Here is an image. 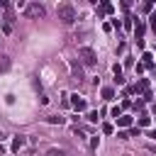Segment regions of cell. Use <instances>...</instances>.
<instances>
[{
	"mask_svg": "<svg viewBox=\"0 0 156 156\" xmlns=\"http://www.w3.org/2000/svg\"><path fill=\"white\" fill-rule=\"evenodd\" d=\"M88 119H90V122H98L100 117H98V112H95V110H90V112H88Z\"/></svg>",
	"mask_w": 156,
	"mask_h": 156,
	"instance_id": "cell-20",
	"label": "cell"
},
{
	"mask_svg": "<svg viewBox=\"0 0 156 156\" xmlns=\"http://www.w3.org/2000/svg\"><path fill=\"white\" fill-rule=\"evenodd\" d=\"M56 15H58V20H61L63 24H73V22H76V7H73V2H71V0L58 2Z\"/></svg>",
	"mask_w": 156,
	"mask_h": 156,
	"instance_id": "cell-1",
	"label": "cell"
},
{
	"mask_svg": "<svg viewBox=\"0 0 156 156\" xmlns=\"http://www.w3.org/2000/svg\"><path fill=\"white\" fill-rule=\"evenodd\" d=\"M73 134H76V136H78V139H85V134H83V132H80V129H78V127H76V129H73Z\"/></svg>",
	"mask_w": 156,
	"mask_h": 156,
	"instance_id": "cell-23",
	"label": "cell"
},
{
	"mask_svg": "<svg viewBox=\"0 0 156 156\" xmlns=\"http://www.w3.org/2000/svg\"><path fill=\"white\" fill-rule=\"evenodd\" d=\"M78 58H80V63L88 66V68H93V66L98 63V56H95V51H93L90 46H80V49H78Z\"/></svg>",
	"mask_w": 156,
	"mask_h": 156,
	"instance_id": "cell-2",
	"label": "cell"
},
{
	"mask_svg": "<svg viewBox=\"0 0 156 156\" xmlns=\"http://www.w3.org/2000/svg\"><path fill=\"white\" fill-rule=\"evenodd\" d=\"M154 2H156V0H144V10H146V12H149V10H151V7H154Z\"/></svg>",
	"mask_w": 156,
	"mask_h": 156,
	"instance_id": "cell-21",
	"label": "cell"
},
{
	"mask_svg": "<svg viewBox=\"0 0 156 156\" xmlns=\"http://www.w3.org/2000/svg\"><path fill=\"white\" fill-rule=\"evenodd\" d=\"M98 144H100V141H98V136H93V139H90V149H98Z\"/></svg>",
	"mask_w": 156,
	"mask_h": 156,
	"instance_id": "cell-24",
	"label": "cell"
},
{
	"mask_svg": "<svg viewBox=\"0 0 156 156\" xmlns=\"http://www.w3.org/2000/svg\"><path fill=\"white\" fill-rule=\"evenodd\" d=\"M102 132H105V134H112V132H115V127H112L110 122H105V124H102Z\"/></svg>",
	"mask_w": 156,
	"mask_h": 156,
	"instance_id": "cell-19",
	"label": "cell"
},
{
	"mask_svg": "<svg viewBox=\"0 0 156 156\" xmlns=\"http://www.w3.org/2000/svg\"><path fill=\"white\" fill-rule=\"evenodd\" d=\"M71 107H73L76 112H83V110H85L88 105H85V100H83V98H80V95L76 93V95H71Z\"/></svg>",
	"mask_w": 156,
	"mask_h": 156,
	"instance_id": "cell-5",
	"label": "cell"
},
{
	"mask_svg": "<svg viewBox=\"0 0 156 156\" xmlns=\"http://www.w3.org/2000/svg\"><path fill=\"white\" fill-rule=\"evenodd\" d=\"M132 27H134V24H132V17H127V20H124V29H132Z\"/></svg>",
	"mask_w": 156,
	"mask_h": 156,
	"instance_id": "cell-22",
	"label": "cell"
},
{
	"mask_svg": "<svg viewBox=\"0 0 156 156\" xmlns=\"http://www.w3.org/2000/svg\"><path fill=\"white\" fill-rule=\"evenodd\" d=\"M117 124L119 127H132V117L129 115H122V117H117Z\"/></svg>",
	"mask_w": 156,
	"mask_h": 156,
	"instance_id": "cell-12",
	"label": "cell"
},
{
	"mask_svg": "<svg viewBox=\"0 0 156 156\" xmlns=\"http://www.w3.org/2000/svg\"><path fill=\"white\" fill-rule=\"evenodd\" d=\"M151 112H154V117H156V105H154V107H151Z\"/></svg>",
	"mask_w": 156,
	"mask_h": 156,
	"instance_id": "cell-29",
	"label": "cell"
},
{
	"mask_svg": "<svg viewBox=\"0 0 156 156\" xmlns=\"http://www.w3.org/2000/svg\"><path fill=\"white\" fill-rule=\"evenodd\" d=\"M46 122H49V124H66V117H61V115H49Z\"/></svg>",
	"mask_w": 156,
	"mask_h": 156,
	"instance_id": "cell-8",
	"label": "cell"
},
{
	"mask_svg": "<svg viewBox=\"0 0 156 156\" xmlns=\"http://www.w3.org/2000/svg\"><path fill=\"white\" fill-rule=\"evenodd\" d=\"M22 12H24V17H29V20H39V17H44V7H41L39 2H27Z\"/></svg>",
	"mask_w": 156,
	"mask_h": 156,
	"instance_id": "cell-3",
	"label": "cell"
},
{
	"mask_svg": "<svg viewBox=\"0 0 156 156\" xmlns=\"http://www.w3.org/2000/svg\"><path fill=\"white\" fill-rule=\"evenodd\" d=\"M10 68V58L7 56H0V71H7Z\"/></svg>",
	"mask_w": 156,
	"mask_h": 156,
	"instance_id": "cell-15",
	"label": "cell"
},
{
	"mask_svg": "<svg viewBox=\"0 0 156 156\" xmlns=\"http://www.w3.org/2000/svg\"><path fill=\"white\" fill-rule=\"evenodd\" d=\"M102 98L105 100H115V90L112 88H102Z\"/></svg>",
	"mask_w": 156,
	"mask_h": 156,
	"instance_id": "cell-14",
	"label": "cell"
},
{
	"mask_svg": "<svg viewBox=\"0 0 156 156\" xmlns=\"http://www.w3.org/2000/svg\"><path fill=\"white\" fill-rule=\"evenodd\" d=\"M110 115H112L115 119H117V117H122V107H112V110H110Z\"/></svg>",
	"mask_w": 156,
	"mask_h": 156,
	"instance_id": "cell-18",
	"label": "cell"
},
{
	"mask_svg": "<svg viewBox=\"0 0 156 156\" xmlns=\"http://www.w3.org/2000/svg\"><path fill=\"white\" fill-rule=\"evenodd\" d=\"M129 93H136V95H149V80H146V78H139V80L129 88Z\"/></svg>",
	"mask_w": 156,
	"mask_h": 156,
	"instance_id": "cell-4",
	"label": "cell"
},
{
	"mask_svg": "<svg viewBox=\"0 0 156 156\" xmlns=\"http://www.w3.org/2000/svg\"><path fill=\"white\" fill-rule=\"evenodd\" d=\"M46 156H66V154H63V149H49Z\"/></svg>",
	"mask_w": 156,
	"mask_h": 156,
	"instance_id": "cell-17",
	"label": "cell"
},
{
	"mask_svg": "<svg viewBox=\"0 0 156 156\" xmlns=\"http://www.w3.org/2000/svg\"><path fill=\"white\" fill-rule=\"evenodd\" d=\"M122 7H124V10H129V7H132V0H122Z\"/></svg>",
	"mask_w": 156,
	"mask_h": 156,
	"instance_id": "cell-27",
	"label": "cell"
},
{
	"mask_svg": "<svg viewBox=\"0 0 156 156\" xmlns=\"http://www.w3.org/2000/svg\"><path fill=\"white\" fill-rule=\"evenodd\" d=\"M146 136H149V139H156V129H149V132H146Z\"/></svg>",
	"mask_w": 156,
	"mask_h": 156,
	"instance_id": "cell-26",
	"label": "cell"
},
{
	"mask_svg": "<svg viewBox=\"0 0 156 156\" xmlns=\"http://www.w3.org/2000/svg\"><path fill=\"white\" fill-rule=\"evenodd\" d=\"M71 68H73V76H76V80H83V71H80V66H78L76 61H71Z\"/></svg>",
	"mask_w": 156,
	"mask_h": 156,
	"instance_id": "cell-11",
	"label": "cell"
},
{
	"mask_svg": "<svg viewBox=\"0 0 156 156\" xmlns=\"http://www.w3.org/2000/svg\"><path fill=\"white\" fill-rule=\"evenodd\" d=\"M112 73H115V80H117V83H124V76H122V66H117V63H115V66H112Z\"/></svg>",
	"mask_w": 156,
	"mask_h": 156,
	"instance_id": "cell-9",
	"label": "cell"
},
{
	"mask_svg": "<svg viewBox=\"0 0 156 156\" xmlns=\"http://www.w3.org/2000/svg\"><path fill=\"white\" fill-rule=\"evenodd\" d=\"M141 58H144V66H146V68H151V66H154V54H151V51H144V56H141Z\"/></svg>",
	"mask_w": 156,
	"mask_h": 156,
	"instance_id": "cell-10",
	"label": "cell"
},
{
	"mask_svg": "<svg viewBox=\"0 0 156 156\" xmlns=\"http://www.w3.org/2000/svg\"><path fill=\"white\" fill-rule=\"evenodd\" d=\"M24 144H27V139H24V136L20 134V136H15V139H12V146H10V149H12V151H20V149H22Z\"/></svg>",
	"mask_w": 156,
	"mask_h": 156,
	"instance_id": "cell-7",
	"label": "cell"
},
{
	"mask_svg": "<svg viewBox=\"0 0 156 156\" xmlns=\"http://www.w3.org/2000/svg\"><path fill=\"white\" fill-rule=\"evenodd\" d=\"M2 139H5V134H2V132H0V141H2Z\"/></svg>",
	"mask_w": 156,
	"mask_h": 156,
	"instance_id": "cell-30",
	"label": "cell"
},
{
	"mask_svg": "<svg viewBox=\"0 0 156 156\" xmlns=\"http://www.w3.org/2000/svg\"><path fill=\"white\" fill-rule=\"evenodd\" d=\"M134 37H136V41L144 37V22H136V27H134Z\"/></svg>",
	"mask_w": 156,
	"mask_h": 156,
	"instance_id": "cell-13",
	"label": "cell"
},
{
	"mask_svg": "<svg viewBox=\"0 0 156 156\" xmlns=\"http://www.w3.org/2000/svg\"><path fill=\"white\" fill-rule=\"evenodd\" d=\"M149 122H151L149 115H141V117H139V127H149Z\"/></svg>",
	"mask_w": 156,
	"mask_h": 156,
	"instance_id": "cell-16",
	"label": "cell"
},
{
	"mask_svg": "<svg viewBox=\"0 0 156 156\" xmlns=\"http://www.w3.org/2000/svg\"><path fill=\"white\" fill-rule=\"evenodd\" d=\"M90 5H95V7H98V5H100V0H90Z\"/></svg>",
	"mask_w": 156,
	"mask_h": 156,
	"instance_id": "cell-28",
	"label": "cell"
},
{
	"mask_svg": "<svg viewBox=\"0 0 156 156\" xmlns=\"http://www.w3.org/2000/svg\"><path fill=\"white\" fill-rule=\"evenodd\" d=\"M149 24H151V29H154V32H156V17H154V15H151V17H149Z\"/></svg>",
	"mask_w": 156,
	"mask_h": 156,
	"instance_id": "cell-25",
	"label": "cell"
},
{
	"mask_svg": "<svg viewBox=\"0 0 156 156\" xmlns=\"http://www.w3.org/2000/svg\"><path fill=\"white\" fill-rule=\"evenodd\" d=\"M115 7H112V2L110 0H100V5H98V15H110Z\"/></svg>",
	"mask_w": 156,
	"mask_h": 156,
	"instance_id": "cell-6",
	"label": "cell"
}]
</instances>
